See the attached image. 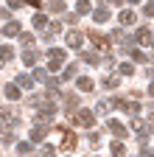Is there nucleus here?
<instances>
[{"instance_id":"nucleus-1","label":"nucleus","mask_w":154,"mask_h":157,"mask_svg":"<svg viewBox=\"0 0 154 157\" xmlns=\"http://www.w3.org/2000/svg\"><path fill=\"white\" fill-rule=\"evenodd\" d=\"M53 118H56V104H53V101L39 104V107H36V112H34V121H39V124H51Z\"/></svg>"},{"instance_id":"nucleus-2","label":"nucleus","mask_w":154,"mask_h":157,"mask_svg":"<svg viewBox=\"0 0 154 157\" xmlns=\"http://www.w3.org/2000/svg\"><path fill=\"white\" fill-rule=\"evenodd\" d=\"M73 121L79 126H84V129H92L95 126V112L87 109V107H79V112H73Z\"/></svg>"},{"instance_id":"nucleus-3","label":"nucleus","mask_w":154,"mask_h":157,"mask_svg":"<svg viewBox=\"0 0 154 157\" xmlns=\"http://www.w3.org/2000/svg\"><path fill=\"white\" fill-rule=\"evenodd\" d=\"M56 132L62 135V146H59V151H73L76 143H79V137H76L70 129H65V126H56Z\"/></svg>"},{"instance_id":"nucleus-4","label":"nucleus","mask_w":154,"mask_h":157,"mask_svg":"<svg viewBox=\"0 0 154 157\" xmlns=\"http://www.w3.org/2000/svg\"><path fill=\"white\" fill-rule=\"evenodd\" d=\"M62 65H65V51L62 48H48V67L59 70Z\"/></svg>"},{"instance_id":"nucleus-5","label":"nucleus","mask_w":154,"mask_h":157,"mask_svg":"<svg viewBox=\"0 0 154 157\" xmlns=\"http://www.w3.org/2000/svg\"><path fill=\"white\" fill-rule=\"evenodd\" d=\"M87 36L92 39V45L98 51H109V36H104L101 31H87Z\"/></svg>"},{"instance_id":"nucleus-6","label":"nucleus","mask_w":154,"mask_h":157,"mask_svg":"<svg viewBox=\"0 0 154 157\" xmlns=\"http://www.w3.org/2000/svg\"><path fill=\"white\" fill-rule=\"evenodd\" d=\"M109 39H115V42H118L121 48H126V51H129V45H132V42H137V39H132V36H129V34H126L123 28H118V31H112V36H109Z\"/></svg>"},{"instance_id":"nucleus-7","label":"nucleus","mask_w":154,"mask_h":157,"mask_svg":"<svg viewBox=\"0 0 154 157\" xmlns=\"http://www.w3.org/2000/svg\"><path fill=\"white\" fill-rule=\"evenodd\" d=\"M48 132H51V129H48V124H39V121H36V124H34V129H31V140H34V143L45 140Z\"/></svg>"},{"instance_id":"nucleus-8","label":"nucleus","mask_w":154,"mask_h":157,"mask_svg":"<svg viewBox=\"0 0 154 157\" xmlns=\"http://www.w3.org/2000/svg\"><path fill=\"white\" fill-rule=\"evenodd\" d=\"M81 42H84V34L81 31H67V48H73V51H79L81 48Z\"/></svg>"},{"instance_id":"nucleus-9","label":"nucleus","mask_w":154,"mask_h":157,"mask_svg":"<svg viewBox=\"0 0 154 157\" xmlns=\"http://www.w3.org/2000/svg\"><path fill=\"white\" fill-rule=\"evenodd\" d=\"M14 124H17V121H14L11 109H0V132H9Z\"/></svg>"},{"instance_id":"nucleus-10","label":"nucleus","mask_w":154,"mask_h":157,"mask_svg":"<svg viewBox=\"0 0 154 157\" xmlns=\"http://www.w3.org/2000/svg\"><path fill=\"white\" fill-rule=\"evenodd\" d=\"M134 20H137V14H134L132 9H121V14H118V23L121 25H134Z\"/></svg>"},{"instance_id":"nucleus-11","label":"nucleus","mask_w":154,"mask_h":157,"mask_svg":"<svg viewBox=\"0 0 154 157\" xmlns=\"http://www.w3.org/2000/svg\"><path fill=\"white\" fill-rule=\"evenodd\" d=\"M107 129H109L115 137H126V135H129V132L123 129V124H121V121H109V124H107Z\"/></svg>"},{"instance_id":"nucleus-12","label":"nucleus","mask_w":154,"mask_h":157,"mask_svg":"<svg viewBox=\"0 0 154 157\" xmlns=\"http://www.w3.org/2000/svg\"><path fill=\"white\" fill-rule=\"evenodd\" d=\"M11 59H14V48L11 45H0V67L6 62H11Z\"/></svg>"},{"instance_id":"nucleus-13","label":"nucleus","mask_w":154,"mask_h":157,"mask_svg":"<svg viewBox=\"0 0 154 157\" xmlns=\"http://www.w3.org/2000/svg\"><path fill=\"white\" fill-rule=\"evenodd\" d=\"M92 14H95V17H92L95 23H107V20H109V9H107V6H98Z\"/></svg>"},{"instance_id":"nucleus-14","label":"nucleus","mask_w":154,"mask_h":157,"mask_svg":"<svg viewBox=\"0 0 154 157\" xmlns=\"http://www.w3.org/2000/svg\"><path fill=\"white\" fill-rule=\"evenodd\" d=\"M36 59H39V53H36V51H31V48L23 53V62H25L28 67H34V65H36Z\"/></svg>"},{"instance_id":"nucleus-15","label":"nucleus","mask_w":154,"mask_h":157,"mask_svg":"<svg viewBox=\"0 0 154 157\" xmlns=\"http://www.w3.org/2000/svg\"><path fill=\"white\" fill-rule=\"evenodd\" d=\"M3 34H6V36H20V23H14V20H11V23H6Z\"/></svg>"},{"instance_id":"nucleus-16","label":"nucleus","mask_w":154,"mask_h":157,"mask_svg":"<svg viewBox=\"0 0 154 157\" xmlns=\"http://www.w3.org/2000/svg\"><path fill=\"white\" fill-rule=\"evenodd\" d=\"M151 31L148 28H137V42H143V45H151Z\"/></svg>"},{"instance_id":"nucleus-17","label":"nucleus","mask_w":154,"mask_h":157,"mask_svg":"<svg viewBox=\"0 0 154 157\" xmlns=\"http://www.w3.org/2000/svg\"><path fill=\"white\" fill-rule=\"evenodd\" d=\"M9 6L11 9H20V6H34L36 9V6H39V0H9Z\"/></svg>"},{"instance_id":"nucleus-18","label":"nucleus","mask_w":154,"mask_h":157,"mask_svg":"<svg viewBox=\"0 0 154 157\" xmlns=\"http://www.w3.org/2000/svg\"><path fill=\"white\" fill-rule=\"evenodd\" d=\"M59 31H62V23H48V25H45V36H48V39L56 36Z\"/></svg>"},{"instance_id":"nucleus-19","label":"nucleus","mask_w":154,"mask_h":157,"mask_svg":"<svg viewBox=\"0 0 154 157\" xmlns=\"http://www.w3.org/2000/svg\"><path fill=\"white\" fill-rule=\"evenodd\" d=\"M90 11H92L90 0H79V3H76V14H90Z\"/></svg>"},{"instance_id":"nucleus-20","label":"nucleus","mask_w":154,"mask_h":157,"mask_svg":"<svg viewBox=\"0 0 154 157\" xmlns=\"http://www.w3.org/2000/svg\"><path fill=\"white\" fill-rule=\"evenodd\" d=\"M92 87H95V84H92V78H87V76L79 78V90H81V93H90Z\"/></svg>"},{"instance_id":"nucleus-21","label":"nucleus","mask_w":154,"mask_h":157,"mask_svg":"<svg viewBox=\"0 0 154 157\" xmlns=\"http://www.w3.org/2000/svg\"><path fill=\"white\" fill-rule=\"evenodd\" d=\"M31 78H34V82H48V70H42V67H34Z\"/></svg>"},{"instance_id":"nucleus-22","label":"nucleus","mask_w":154,"mask_h":157,"mask_svg":"<svg viewBox=\"0 0 154 157\" xmlns=\"http://www.w3.org/2000/svg\"><path fill=\"white\" fill-rule=\"evenodd\" d=\"M17 84L31 90V87H34V78H31V76H25V73H20V76H17Z\"/></svg>"},{"instance_id":"nucleus-23","label":"nucleus","mask_w":154,"mask_h":157,"mask_svg":"<svg viewBox=\"0 0 154 157\" xmlns=\"http://www.w3.org/2000/svg\"><path fill=\"white\" fill-rule=\"evenodd\" d=\"M121 109H126L129 115H137V112H140V104H134V101H123V107H121Z\"/></svg>"},{"instance_id":"nucleus-24","label":"nucleus","mask_w":154,"mask_h":157,"mask_svg":"<svg viewBox=\"0 0 154 157\" xmlns=\"http://www.w3.org/2000/svg\"><path fill=\"white\" fill-rule=\"evenodd\" d=\"M118 84H121V78H118V76H107V78H104V87H107V90H115Z\"/></svg>"},{"instance_id":"nucleus-25","label":"nucleus","mask_w":154,"mask_h":157,"mask_svg":"<svg viewBox=\"0 0 154 157\" xmlns=\"http://www.w3.org/2000/svg\"><path fill=\"white\" fill-rule=\"evenodd\" d=\"M6 98H9V101H17V98H20V87H6Z\"/></svg>"},{"instance_id":"nucleus-26","label":"nucleus","mask_w":154,"mask_h":157,"mask_svg":"<svg viewBox=\"0 0 154 157\" xmlns=\"http://www.w3.org/2000/svg\"><path fill=\"white\" fill-rule=\"evenodd\" d=\"M123 154H126L123 143H121V140H115V143H112V157H123Z\"/></svg>"},{"instance_id":"nucleus-27","label":"nucleus","mask_w":154,"mask_h":157,"mask_svg":"<svg viewBox=\"0 0 154 157\" xmlns=\"http://www.w3.org/2000/svg\"><path fill=\"white\" fill-rule=\"evenodd\" d=\"M31 20H34V25H36V28H45V25H48V17H45V14H34Z\"/></svg>"},{"instance_id":"nucleus-28","label":"nucleus","mask_w":154,"mask_h":157,"mask_svg":"<svg viewBox=\"0 0 154 157\" xmlns=\"http://www.w3.org/2000/svg\"><path fill=\"white\" fill-rule=\"evenodd\" d=\"M81 62H87V65H98V56H95V53H81Z\"/></svg>"},{"instance_id":"nucleus-29","label":"nucleus","mask_w":154,"mask_h":157,"mask_svg":"<svg viewBox=\"0 0 154 157\" xmlns=\"http://www.w3.org/2000/svg\"><path fill=\"white\" fill-rule=\"evenodd\" d=\"M143 126H146V124H143V118H137V115H134V121H132V129L140 135V132H143Z\"/></svg>"},{"instance_id":"nucleus-30","label":"nucleus","mask_w":154,"mask_h":157,"mask_svg":"<svg viewBox=\"0 0 154 157\" xmlns=\"http://www.w3.org/2000/svg\"><path fill=\"white\" fill-rule=\"evenodd\" d=\"M76 70H79L76 65H67V67H65V73H62V78H73V76H76Z\"/></svg>"},{"instance_id":"nucleus-31","label":"nucleus","mask_w":154,"mask_h":157,"mask_svg":"<svg viewBox=\"0 0 154 157\" xmlns=\"http://www.w3.org/2000/svg\"><path fill=\"white\" fill-rule=\"evenodd\" d=\"M129 56L134 59V62H146V53L143 51H129Z\"/></svg>"},{"instance_id":"nucleus-32","label":"nucleus","mask_w":154,"mask_h":157,"mask_svg":"<svg viewBox=\"0 0 154 157\" xmlns=\"http://www.w3.org/2000/svg\"><path fill=\"white\" fill-rule=\"evenodd\" d=\"M118 73H121V76H132V73H134V67H132V65H121V67H118Z\"/></svg>"},{"instance_id":"nucleus-33","label":"nucleus","mask_w":154,"mask_h":157,"mask_svg":"<svg viewBox=\"0 0 154 157\" xmlns=\"http://www.w3.org/2000/svg\"><path fill=\"white\" fill-rule=\"evenodd\" d=\"M109 109H112V107H109L107 101H98V107H95V112H98V115H101V112H109Z\"/></svg>"},{"instance_id":"nucleus-34","label":"nucleus","mask_w":154,"mask_h":157,"mask_svg":"<svg viewBox=\"0 0 154 157\" xmlns=\"http://www.w3.org/2000/svg\"><path fill=\"white\" fill-rule=\"evenodd\" d=\"M143 14H146V17H154V3H151V0L143 6Z\"/></svg>"},{"instance_id":"nucleus-35","label":"nucleus","mask_w":154,"mask_h":157,"mask_svg":"<svg viewBox=\"0 0 154 157\" xmlns=\"http://www.w3.org/2000/svg\"><path fill=\"white\" fill-rule=\"evenodd\" d=\"M53 154H56V149H53V146H48V143H45V146H42V157H53Z\"/></svg>"},{"instance_id":"nucleus-36","label":"nucleus","mask_w":154,"mask_h":157,"mask_svg":"<svg viewBox=\"0 0 154 157\" xmlns=\"http://www.w3.org/2000/svg\"><path fill=\"white\" fill-rule=\"evenodd\" d=\"M53 11L56 14H65V3H62V0H53Z\"/></svg>"},{"instance_id":"nucleus-37","label":"nucleus","mask_w":154,"mask_h":157,"mask_svg":"<svg viewBox=\"0 0 154 157\" xmlns=\"http://www.w3.org/2000/svg\"><path fill=\"white\" fill-rule=\"evenodd\" d=\"M17 151H20V154H28L31 151V143H17Z\"/></svg>"},{"instance_id":"nucleus-38","label":"nucleus","mask_w":154,"mask_h":157,"mask_svg":"<svg viewBox=\"0 0 154 157\" xmlns=\"http://www.w3.org/2000/svg\"><path fill=\"white\" fill-rule=\"evenodd\" d=\"M20 39H23V42L31 48V42H34V34H20Z\"/></svg>"},{"instance_id":"nucleus-39","label":"nucleus","mask_w":154,"mask_h":157,"mask_svg":"<svg viewBox=\"0 0 154 157\" xmlns=\"http://www.w3.org/2000/svg\"><path fill=\"white\" fill-rule=\"evenodd\" d=\"M98 143H101V137H98V135H95V132H92V135H90V146L95 149V146H98Z\"/></svg>"},{"instance_id":"nucleus-40","label":"nucleus","mask_w":154,"mask_h":157,"mask_svg":"<svg viewBox=\"0 0 154 157\" xmlns=\"http://www.w3.org/2000/svg\"><path fill=\"white\" fill-rule=\"evenodd\" d=\"M146 126H148V132H154V115H151L148 121H146Z\"/></svg>"},{"instance_id":"nucleus-41","label":"nucleus","mask_w":154,"mask_h":157,"mask_svg":"<svg viewBox=\"0 0 154 157\" xmlns=\"http://www.w3.org/2000/svg\"><path fill=\"white\" fill-rule=\"evenodd\" d=\"M109 3H112V6H123V0H109Z\"/></svg>"},{"instance_id":"nucleus-42","label":"nucleus","mask_w":154,"mask_h":157,"mask_svg":"<svg viewBox=\"0 0 154 157\" xmlns=\"http://www.w3.org/2000/svg\"><path fill=\"white\" fill-rule=\"evenodd\" d=\"M148 95H154V82H151V84H148Z\"/></svg>"},{"instance_id":"nucleus-43","label":"nucleus","mask_w":154,"mask_h":157,"mask_svg":"<svg viewBox=\"0 0 154 157\" xmlns=\"http://www.w3.org/2000/svg\"><path fill=\"white\" fill-rule=\"evenodd\" d=\"M3 17H9V11H3V9H0V20H3Z\"/></svg>"},{"instance_id":"nucleus-44","label":"nucleus","mask_w":154,"mask_h":157,"mask_svg":"<svg viewBox=\"0 0 154 157\" xmlns=\"http://www.w3.org/2000/svg\"><path fill=\"white\" fill-rule=\"evenodd\" d=\"M129 3H140V0H129Z\"/></svg>"},{"instance_id":"nucleus-45","label":"nucleus","mask_w":154,"mask_h":157,"mask_svg":"<svg viewBox=\"0 0 154 157\" xmlns=\"http://www.w3.org/2000/svg\"><path fill=\"white\" fill-rule=\"evenodd\" d=\"M151 45H154V39H151Z\"/></svg>"},{"instance_id":"nucleus-46","label":"nucleus","mask_w":154,"mask_h":157,"mask_svg":"<svg viewBox=\"0 0 154 157\" xmlns=\"http://www.w3.org/2000/svg\"><path fill=\"white\" fill-rule=\"evenodd\" d=\"M151 3H154V0H151Z\"/></svg>"}]
</instances>
